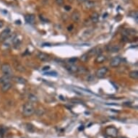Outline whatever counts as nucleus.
Returning <instances> with one entry per match:
<instances>
[{
	"instance_id": "9b49d317",
	"label": "nucleus",
	"mask_w": 138,
	"mask_h": 138,
	"mask_svg": "<svg viewBox=\"0 0 138 138\" xmlns=\"http://www.w3.org/2000/svg\"><path fill=\"white\" fill-rule=\"evenodd\" d=\"M123 33H124V36H126V37H128V35H135L137 33L136 30L133 29H130V28L125 29L123 31Z\"/></svg>"
},
{
	"instance_id": "a211bd4d",
	"label": "nucleus",
	"mask_w": 138,
	"mask_h": 138,
	"mask_svg": "<svg viewBox=\"0 0 138 138\" xmlns=\"http://www.w3.org/2000/svg\"><path fill=\"white\" fill-rule=\"evenodd\" d=\"M90 19L93 23H96V22H98V19H99V15L96 12H93L90 16Z\"/></svg>"
},
{
	"instance_id": "473e14b6",
	"label": "nucleus",
	"mask_w": 138,
	"mask_h": 138,
	"mask_svg": "<svg viewBox=\"0 0 138 138\" xmlns=\"http://www.w3.org/2000/svg\"><path fill=\"white\" fill-rule=\"evenodd\" d=\"M68 1H70V2H72V1L73 0H68Z\"/></svg>"
},
{
	"instance_id": "f257e3e1",
	"label": "nucleus",
	"mask_w": 138,
	"mask_h": 138,
	"mask_svg": "<svg viewBox=\"0 0 138 138\" xmlns=\"http://www.w3.org/2000/svg\"><path fill=\"white\" fill-rule=\"evenodd\" d=\"M35 112V109L33 106L30 103H27L24 105L23 106V111H22V114L25 117H29L32 116Z\"/></svg>"
},
{
	"instance_id": "412c9836",
	"label": "nucleus",
	"mask_w": 138,
	"mask_h": 138,
	"mask_svg": "<svg viewBox=\"0 0 138 138\" xmlns=\"http://www.w3.org/2000/svg\"><path fill=\"white\" fill-rule=\"evenodd\" d=\"M28 99L30 102H37L38 101V98L33 94H30L28 96Z\"/></svg>"
},
{
	"instance_id": "0eeeda50",
	"label": "nucleus",
	"mask_w": 138,
	"mask_h": 138,
	"mask_svg": "<svg viewBox=\"0 0 138 138\" xmlns=\"http://www.w3.org/2000/svg\"><path fill=\"white\" fill-rule=\"evenodd\" d=\"M65 68L67 69L70 72L75 73V72H78V67L73 64H68L65 65Z\"/></svg>"
},
{
	"instance_id": "39448f33",
	"label": "nucleus",
	"mask_w": 138,
	"mask_h": 138,
	"mask_svg": "<svg viewBox=\"0 0 138 138\" xmlns=\"http://www.w3.org/2000/svg\"><path fill=\"white\" fill-rule=\"evenodd\" d=\"M108 72V68L106 67H103L100 69H98L97 70L96 73V76L99 79L104 78V77L106 76V75Z\"/></svg>"
},
{
	"instance_id": "2f4dec72",
	"label": "nucleus",
	"mask_w": 138,
	"mask_h": 138,
	"mask_svg": "<svg viewBox=\"0 0 138 138\" xmlns=\"http://www.w3.org/2000/svg\"><path fill=\"white\" fill-rule=\"evenodd\" d=\"M72 28H73V26H72V25L69 26V27H68V30H69V31H71V30H72Z\"/></svg>"
},
{
	"instance_id": "dca6fc26",
	"label": "nucleus",
	"mask_w": 138,
	"mask_h": 138,
	"mask_svg": "<svg viewBox=\"0 0 138 138\" xmlns=\"http://www.w3.org/2000/svg\"><path fill=\"white\" fill-rule=\"evenodd\" d=\"M25 21L28 23L33 24L35 22V16L33 14H27L25 16Z\"/></svg>"
},
{
	"instance_id": "5701e85b",
	"label": "nucleus",
	"mask_w": 138,
	"mask_h": 138,
	"mask_svg": "<svg viewBox=\"0 0 138 138\" xmlns=\"http://www.w3.org/2000/svg\"><path fill=\"white\" fill-rule=\"evenodd\" d=\"M26 129L27 130L30 132H33L35 131V128L33 127V125H32L31 124H26Z\"/></svg>"
},
{
	"instance_id": "7ed1b4c3",
	"label": "nucleus",
	"mask_w": 138,
	"mask_h": 138,
	"mask_svg": "<svg viewBox=\"0 0 138 138\" xmlns=\"http://www.w3.org/2000/svg\"><path fill=\"white\" fill-rule=\"evenodd\" d=\"M11 34V30L9 28L4 29L0 34V41L4 42L7 40Z\"/></svg>"
},
{
	"instance_id": "4468645a",
	"label": "nucleus",
	"mask_w": 138,
	"mask_h": 138,
	"mask_svg": "<svg viewBox=\"0 0 138 138\" xmlns=\"http://www.w3.org/2000/svg\"><path fill=\"white\" fill-rule=\"evenodd\" d=\"M106 56L104 54H98L96 59V62L98 64H101V63H103L104 61H106Z\"/></svg>"
},
{
	"instance_id": "2eb2a0df",
	"label": "nucleus",
	"mask_w": 138,
	"mask_h": 138,
	"mask_svg": "<svg viewBox=\"0 0 138 138\" xmlns=\"http://www.w3.org/2000/svg\"><path fill=\"white\" fill-rule=\"evenodd\" d=\"M12 80H14L15 83H19V84H25L26 83V80L21 77H12Z\"/></svg>"
},
{
	"instance_id": "4be33fe9",
	"label": "nucleus",
	"mask_w": 138,
	"mask_h": 138,
	"mask_svg": "<svg viewBox=\"0 0 138 138\" xmlns=\"http://www.w3.org/2000/svg\"><path fill=\"white\" fill-rule=\"evenodd\" d=\"M15 68H16V69H17V71L21 72H23L25 71V68L23 66H22L21 64H16V65H15Z\"/></svg>"
},
{
	"instance_id": "72a5a7b5",
	"label": "nucleus",
	"mask_w": 138,
	"mask_h": 138,
	"mask_svg": "<svg viewBox=\"0 0 138 138\" xmlns=\"http://www.w3.org/2000/svg\"></svg>"
},
{
	"instance_id": "f03ea898",
	"label": "nucleus",
	"mask_w": 138,
	"mask_h": 138,
	"mask_svg": "<svg viewBox=\"0 0 138 138\" xmlns=\"http://www.w3.org/2000/svg\"><path fill=\"white\" fill-rule=\"evenodd\" d=\"M1 72H3V74L4 75H8V76L11 77L12 75V69L11 66L9 64H7V63L3 64L1 65Z\"/></svg>"
},
{
	"instance_id": "f8f14e48",
	"label": "nucleus",
	"mask_w": 138,
	"mask_h": 138,
	"mask_svg": "<svg viewBox=\"0 0 138 138\" xmlns=\"http://www.w3.org/2000/svg\"><path fill=\"white\" fill-rule=\"evenodd\" d=\"M1 91L3 93H6V92H7L8 90L12 88V84H11V83H7L4 84V85H1Z\"/></svg>"
},
{
	"instance_id": "393cba45",
	"label": "nucleus",
	"mask_w": 138,
	"mask_h": 138,
	"mask_svg": "<svg viewBox=\"0 0 138 138\" xmlns=\"http://www.w3.org/2000/svg\"><path fill=\"white\" fill-rule=\"evenodd\" d=\"M46 75H51V76H56L57 73L56 72H46L45 73Z\"/></svg>"
},
{
	"instance_id": "20e7f679",
	"label": "nucleus",
	"mask_w": 138,
	"mask_h": 138,
	"mask_svg": "<svg viewBox=\"0 0 138 138\" xmlns=\"http://www.w3.org/2000/svg\"><path fill=\"white\" fill-rule=\"evenodd\" d=\"M106 133L107 135L110 136L111 138H116L117 136V130L114 127H108L106 129Z\"/></svg>"
},
{
	"instance_id": "c85d7f7f",
	"label": "nucleus",
	"mask_w": 138,
	"mask_h": 138,
	"mask_svg": "<svg viewBox=\"0 0 138 138\" xmlns=\"http://www.w3.org/2000/svg\"><path fill=\"white\" fill-rule=\"evenodd\" d=\"M49 69H50V67H49V66H47V67H44L43 68V70L45 71V70H48Z\"/></svg>"
},
{
	"instance_id": "423d86ee",
	"label": "nucleus",
	"mask_w": 138,
	"mask_h": 138,
	"mask_svg": "<svg viewBox=\"0 0 138 138\" xmlns=\"http://www.w3.org/2000/svg\"><path fill=\"white\" fill-rule=\"evenodd\" d=\"M122 62V58L120 56H114L110 62V66L112 67H117Z\"/></svg>"
},
{
	"instance_id": "7c9ffc66",
	"label": "nucleus",
	"mask_w": 138,
	"mask_h": 138,
	"mask_svg": "<svg viewBox=\"0 0 138 138\" xmlns=\"http://www.w3.org/2000/svg\"><path fill=\"white\" fill-rule=\"evenodd\" d=\"M2 27H3V22L0 20V29L2 28Z\"/></svg>"
},
{
	"instance_id": "9d476101",
	"label": "nucleus",
	"mask_w": 138,
	"mask_h": 138,
	"mask_svg": "<svg viewBox=\"0 0 138 138\" xmlns=\"http://www.w3.org/2000/svg\"><path fill=\"white\" fill-rule=\"evenodd\" d=\"M38 58L41 60V61H43V62H46V61H48L49 60V59H50V57H49V56L48 54H45V53H39L38 54Z\"/></svg>"
},
{
	"instance_id": "a878e982",
	"label": "nucleus",
	"mask_w": 138,
	"mask_h": 138,
	"mask_svg": "<svg viewBox=\"0 0 138 138\" xmlns=\"http://www.w3.org/2000/svg\"><path fill=\"white\" fill-rule=\"evenodd\" d=\"M77 60V59L76 57H73V58L69 59L68 61H69V64H73V63H75V62H76Z\"/></svg>"
},
{
	"instance_id": "f3484780",
	"label": "nucleus",
	"mask_w": 138,
	"mask_h": 138,
	"mask_svg": "<svg viewBox=\"0 0 138 138\" xmlns=\"http://www.w3.org/2000/svg\"><path fill=\"white\" fill-rule=\"evenodd\" d=\"M129 76L130 78L133 79V80H137L138 79V72L137 70H133L131 71L130 73H129Z\"/></svg>"
},
{
	"instance_id": "c756f323",
	"label": "nucleus",
	"mask_w": 138,
	"mask_h": 138,
	"mask_svg": "<svg viewBox=\"0 0 138 138\" xmlns=\"http://www.w3.org/2000/svg\"><path fill=\"white\" fill-rule=\"evenodd\" d=\"M87 0H77V1L79 2V3H83V2H85V1H86Z\"/></svg>"
},
{
	"instance_id": "1a4fd4ad",
	"label": "nucleus",
	"mask_w": 138,
	"mask_h": 138,
	"mask_svg": "<svg viewBox=\"0 0 138 138\" xmlns=\"http://www.w3.org/2000/svg\"><path fill=\"white\" fill-rule=\"evenodd\" d=\"M71 19L74 22H78L80 19V12L77 11V10H75L72 13V15H71Z\"/></svg>"
},
{
	"instance_id": "6e6552de",
	"label": "nucleus",
	"mask_w": 138,
	"mask_h": 138,
	"mask_svg": "<svg viewBox=\"0 0 138 138\" xmlns=\"http://www.w3.org/2000/svg\"><path fill=\"white\" fill-rule=\"evenodd\" d=\"M12 80V77L8 76V75H3L0 77V85H2L4 84L7 83H10Z\"/></svg>"
},
{
	"instance_id": "aec40b11",
	"label": "nucleus",
	"mask_w": 138,
	"mask_h": 138,
	"mask_svg": "<svg viewBox=\"0 0 138 138\" xmlns=\"http://www.w3.org/2000/svg\"><path fill=\"white\" fill-rule=\"evenodd\" d=\"M94 6H95V2L93 1H88L85 3V7H86V8H88V9H90V8L93 7Z\"/></svg>"
},
{
	"instance_id": "b1692460",
	"label": "nucleus",
	"mask_w": 138,
	"mask_h": 138,
	"mask_svg": "<svg viewBox=\"0 0 138 138\" xmlns=\"http://www.w3.org/2000/svg\"><path fill=\"white\" fill-rule=\"evenodd\" d=\"M88 56H89L88 55V54H83L82 56H81V60L83 61V62H86L88 59Z\"/></svg>"
},
{
	"instance_id": "6ab92c4d",
	"label": "nucleus",
	"mask_w": 138,
	"mask_h": 138,
	"mask_svg": "<svg viewBox=\"0 0 138 138\" xmlns=\"http://www.w3.org/2000/svg\"><path fill=\"white\" fill-rule=\"evenodd\" d=\"M85 80H86V81L88 82V83H92V82H93V81L95 80V75H92V74H89V75H88L86 76Z\"/></svg>"
},
{
	"instance_id": "bb28decb",
	"label": "nucleus",
	"mask_w": 138,
	"mask_h": 138,
	"mask_svg": "<svg viewBox=\"0 0 138 138\" xmlns=\"http://www.w3.org/2000/svg\"><path fill=\"white\" fill-rule=\"evenodd\" d=\"M55 1L58 5H62L64 3V0H55Z\"/></svg>"
},
{
	"instance_id": "cd10ccee",
	"label": "nucleus",
	"mask_w": 138,
	"mask_h": 138,
	"mask_svg": "<svg viewBox=\"0 0 138 138\" xmlns=\"http://www.w3.org/2000/svg\"><path fill=\"white\" fill-rule=\"evenodd\" d=\"M64 9H65L67 11H69V10L71 9V7H69V6H65V7H64Z\"/></svg>"
},
{
	"instance_id": "ddd939ff",
	"label": "nucleus",
	"mask_w": 138,
	"mask_h": 138,
	"mask_svg": "<svg viewBox=\"0 0 138 138\" xmlns=\"http://www.w3.org/2000/svg\"><path fill=\"white\" fill-rule=\"evenodd\" d=\"M119 50H120V47L118 45H112V46H110L108 47V51L110 52H112V53L118 52Z\"/></svg>"
}]
</instances>
